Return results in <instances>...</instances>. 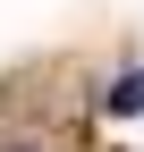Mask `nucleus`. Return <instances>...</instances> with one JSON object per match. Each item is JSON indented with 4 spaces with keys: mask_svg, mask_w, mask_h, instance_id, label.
Listing matches in <instances>:
<instances>
[{
    "mask_svg": "<svg viewBox=\"0 0 144 152\" xmlns=\"http://www.w3.org/2000/svg\"><path fill=\"white\" fill-rule=\"evenodd\" d=\"M102 110H119V118H136V110H144V68H136V76H119V85L102 93Z\"/></svg>",
    "mask_w": 144,
    "mask_h": 152,
    "instance_id": "1",
    "label": "nucleus"
}]
</instances>
